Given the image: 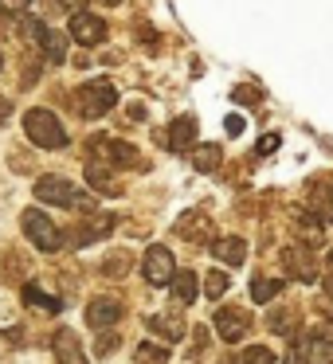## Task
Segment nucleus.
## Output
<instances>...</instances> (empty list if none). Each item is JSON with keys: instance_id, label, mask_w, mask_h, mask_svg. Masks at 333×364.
I'll return each instance as SVG.
<instances>
[{"instance_id": "obj_38", "label": "nucleus", "mask_w": 333, "mask_h": 364, "mask_svg": "<svg viewBox=\"0 0 333 364\" xmlns=\"http://www.w3.org/2000/svg\"><path fill=\"white\" fill-rule=\"evenodd\" d=\"M329 278H333V255H329Z\"/></svg>"}, {"instance_id": "obj_8", "label": "nucleus", "mask_w": 333, "mask_h": 364, "mask_svg": "<svg viewBox=\"0 0 333 364\" xmlns=\"http://www.w3.org/2000/svg\"><path fill=\"white\" fill-rule=\"evenodd\" d=\"M71 36L83 43V48H98V43H106V20L95 16V12H75L71 16Z\"/></svg>"}, {"instance_id": "obj_3", "label": "nucleus", "mask_w": 333, "mask_h": 364, "mask_svg": "<svg viewBox=\"0 0 333 364\" xmlns=\"http://www.w3.org/2000/svg\"><path fill=\"white\" fill-rule=\"evenodd\" d=\"M114 102H118V95H114V82L95 79V82H87V87L79 90V98H75V110H79L83 118H102V114L114 110Z\"/></svg>"}, {"instance_id": "obj_32", "label": "nucleus", "mask_w": 333, "mask_h": 364, "mask_svg": "<svg viewBox=\"0 0 333 364\" xmlns=\"http://www.w3.org/2000/svg\"><path fill=\"white\" fill-rule=\"evenodd\" d=\"M223 126H228V134H231V137H239V134H243V126H247V122H243V118H228Z\"/></svg>"}, {"instance_id": "obj_18", "label": "nucleus", "mask_w": 333, "mask_h": 364, "mask_svg": "<svg viewBox=\"0 0 333 364\" xmlns=\"http://www.w3.org/2000/svg\"><path fill=\"white\" fill-rule=\"evenodd\" d=\"M145 325H149L153 333H161L165 341H181V337H184V321H181V314H153Z\"/></svg>"}, {"instance_id": "obj_7", "label": "nucleus", "mask_w": 333, "mask_h": 364, "mask_svg": "<svg viewBox=\"0 0 333 364\" xmlns=\"http://www.w3.org/2000/svg\"><path fill=\"white\" fill-rule=\"evenodd\" d=\"M294 356H298L302 364H333V337L325 329L322 333H310V337L298 341Z\"/></svg>"}, {"instance_id": "obj_2", "label": "nucleus", "mask_w": 333, "mask_h": 364, "mask_svg": "<svg viewBox=\"0 0 333 364\" xmlns=\"http://www.w3.org/2000/svg\"><path fill=\"white\" fill-rule=\"evenodd\" d=\"M20 220H24V235L36 243V251H48V255L63 251V235H59V228L51 223V215H43L40 208H28Z\"/></svg>"}, {"instance_id": "obj_24", "label": "nucleus", "mask_w": 333, "mask_h": 364, "mask_svg": "<svg viewBox=\"0 0 333 364\" xmlns=\"http://www.w3.org/2000/svg\"><path fill=\"white\" fill-rule=\"evenodd\" d=\"M278 290H282V282H278V278H263V274H259V278L251 282V298L259 301V306H267V301L275 298Z\"/></svg>"}, {"instance_id": "obj_21", "label": "nucleus", "mask_w": 333, "mask_h": 364, "mask_svg": "<svg viewBox=\"0 0 333 364\" xmlns=\"http://www.w3.org/2000/svg\"><path fill=\"white\" fill-rule=\"evenodd\" d=\"M87 181H90V188H98L102 196H118L114 181L106 176V168H102V161H95V157H90V165H87Z\"/></svg>"}, {"instance_id": "obj_16", "label": "nucleus", "mask_w": 333, "mask_h": 364, "mask_svg": "<svg viewBox=\"0 0 333 364\" xmlns=\"http://www.w3.org/2000/svg\"><path fill=\"white\" fill-rule=\"evenodd\" d=\"M200 294V278L192 274V270H176L173 274V301H181V306H192Z\"/></svg>"}, {"instance_id": "obj_35", "label": "nucleus", "mask_w": 333, "mask_h": 364, "mask_svg": "<svg viewBox=\"0 0 333 364\" xmlns=\"http://www.w3.org/2000/svg\"><path fill=\"white\" fill-rule=\"evenodd\" d=\"M4 9L9 12H28V0H4Z\"/></svg>"}, {"instance_id": "obj_25", "label": "nucleus", "mask_w": 333, "mask_h": 364, "mask_svg": "<svg viewBox=\"0 0 333 364\" xmlns=\"http://www.w3.org/2000/svg\"><path fill=\"white\" fill-rule=\"evenodd\" d=\"M294 231H298V235L306 239L310 247H317V243H322V223H317L314 215H298V220H294Z\"/></svg>"}, {"instance_id": "obj_37", "label": "nucleus", "mask_w": 333, "mask_h": 364, "mask_svg": "<svg viewBox=\"0 0 333 364\" xmlns=\"http://www.w3.org/2000/svg\"><path fill=\"white\" fill-rule=\"evenodd\" d=\"M282 364H298V356H286V360Z\"/></svg>"}, {"instance_id": "obj_31", "label": "nucleus", "mask_w": 333, "mask_h": 364, "mask_svg": "<svg viewBox=\"0 0 333 364\" xmlns=\"http://www.w3.org/2000/svg\"><path fill=\"white\" fill-rule=\"evenodd\" d=\"M278 149V134H263L259 137V157H267V153Z\"/></svg>"}, {"instance_id": "obj_9", "label": "nucleus", "mask_w": 333, "mask_h": 364, "mask_svg": "<svg viewBox=\"0 0 333 364\" xmlns=\"http://www.w3.org/2000/svg\"><path fill=\"white\" fill-rule=\"evenodd\" d=\"M247 325H251V317L236 306H223L220 314H216V333H220L223 341H239L247 333Z\"/></svg>"}, {"instance_id": "obj_13", "label": "nucleus", "mask_w": 333, "mask_h": 364, "mask_svg": "<svg viewBox=\"0 0 333 364\" xmlns=\"http://www.w3.org/2000/svg\"><path fill=\"white\" fill-rule=\"evenodd\" d=\"M282 262H286V270H290L294 278H302V282H314V274H317V267H314V259H310V251L306 247H286L282 251Z\"/></svg>"}, {"instance_id": "obj_34", "label": "nucleus", "mask_w": 333, "mask_h": 364, "mask_svg": "<svg viewBox=\"0 0 333 364\" xmlns=\"http://www.w3.org/2000/svg\"><path fill=\"white\" fill-rule=\"evenodd\" d=\"M9 114H12V102L4 95H0V126H4V122H9Z\"/></svg>"}, {"instance_id": "obj_28", "label": "nucleus", "mask_w": 333, "mask_h": 364, "mask_svg": "<svg viewBox=\"0 0 333 364\" xmlns=\"http://www.w3.org/2000/svg\"><path fill=\"white\" fill-rule=\"evenodd\" d=\"M204 290H208V298H223V294H228V274H223V270H212V274L204 278Z\"/></svg>"}, {"instance_id": "obj_39", "label": "nucleus", "mask_w": 333, "mask_h": 364, "mask_svg": "<svg viewBox=\"0 0 333 364\" xmlns=\"http://www.w3.org/2000/svg\"><path fill=\"white\" fill-rule=\"evenodd\" d=\"M0 71H4V55H0Z\"/></svg>"}, {"instance_id": "obj_6", "label": "nucleus", "mask_w": 333, "mask_h": 364, "mask_svg": "<svg viewBox=\"0 0 333 364\" xmlns=\"http://www.w3.org/2000/svg\"><path fill=\"white\" fill-rule=\"evenodd\" d=\"M142 274H145V282L149 286H169L173 282V274H176V262H173V251H169V247H149V251H145V262H142Z\"/></svg>"}, {"instance_id": "obj_19", "label": "nucleus", "mask_w": 333, "mask_h": 364, "mask_svg": "<svg viewBox=\"0 0 333 364\" xmlns=\"http://www.w3.org/2000/svg\"><path fill=\"white\" fill-rule=\"evenodd\" d=\"M176 235H184V239H208V235H212V220H204L200 212H189L181 223H176Z\"/></svg>"}, {"instance_id": "obj_5", "label": "nucleus", "mask_w": 333, "mask_h": 364, "mask_svg": "<svg viewBox=\"0 0 333 364\" xmlns=\"http://www.w3.org/2000/svg\"><path fill=\"white\" fill-rule=\"evenodd\" d=\"M90 157L102 161L110 168H134L137 165V149L130 141H114V137H90Z\"/></svg>"}, {"instance_id": "obj_4", "label": "nucleus", "mask_w": 333, "mask_h": 364, "mask_svg": "<svg viewBox=\"0 0 333 364\" xmlns=\"http://www.w3.org/2000/svg\"><path fill=\"white\" fill-rule=\"evenodd\" d=\"M36 196H40L43 204H51V208H79V204H87L83 192L75 188L67 176H40V181H36Z\"/></svg>"}, {"instance_id": "obj_20", "label": "nucleus", "mask_w": 333, "mask_h": 364, "mask_svg": "<svg viewBox=\"0 0 333 364\" xmlns=\"http://www.w3.org/2000/svg\"><path fill=\"white\" fill-rule=\"evenodd\" d=\"M298 325H302L298 309H278V314H270V333H278V337H294Z\"/></svg>"}, {"instance_id": "obj_11", "label": "nucleus", "mask_w": 333, "mask_h": 364, "mask_svg": "<svg viewBox=\"0 0 333 364\" xmlns=\"http://www.w3.org/2000/svg\"><path fill=\"white\" fill-rule=\"evenodd\" d=\"M56 360L59 364H90V356L83 353V345H79V337H75L71 329H59L56 333Z\"/></svg>"}, {"instance_id": "obj_26", "label": "nucleus", "mask_w": 333, "mask_h": 364, "mask_svg": "<svg viewBox=\"0 0 333 364\" xmlns=\"http://www.w3.org/2000/svg\"><path fill=\"white\" fill-rule=\"evenodd\" d=\"M243 364H278V356H275L270 345H247L243 348Z\"/></svg>"}, {"instance_id": "obj_10", "label": "nucleus", "mask_w": 333, "mask_h": 364, "mask_svg": "<svg viewBox=\"0 0 333 364\" xmlns=\"http://www.w3.org/2000/svg\"><path fill=\"white\" fill-rule=\"evenodd\" d=\"M118 317H122L118 298H95L87 306V321L95 325V329H110V325H118Z\"/></svg>"}, {"instance_id": "obj_23", "label": "nucleus", "mask_w": 333, "mask_h": 364, "mask_svg": "<svg viewBox=\"0 0 333 364\" xmlns=\"http://www.w3.org/2000/svg\"><path fill=\"white\" fill-rule=\"evenodd\" d=\"M24 301H32V306H43L48 314H59V309H63V301H59L56 294H43L36 282H28V286H24Z\"/></svg>"}, {"instance_id": "obj_29", "label": "nucleus", "mask_w": 333, "mask_h": 364, "mask_svg": "<svg viewBox=\"0 0 333 364\" xmlns=\"http://www.w3.org/2000/svg\"><path fill=\"white\" fill-rule=\"evenodd\" d=\"M126 267H130L126 255H114V259L102 262V274H114V278H118V274H126Z\"/></svg>"}, {"instance_id": "obj_1", "label": "nucleus", "mask_w": 333, "mask_h": 364, "mask_svg": "<svg viewBox=\"0 0 333 364\" xmlns=\"http://www.w3.org/2000/svg\"><path fill=\"white\" fill-rule=\"evenodd\" d=\"M24 134H28V141L40 145V149H63L67 145V129L51 110H28L24 114Z\"/></svg>"}, {"instance_id": "obj_22", "label": "nucleus", "mask_w": 333, "mask_h": 364, "mask_svg": "<svg viewBox=\"0 0 333 364\" xmlns=\"http://www.w3.org/2000/svg\"><path fill=\"white\" fill-rule=\"evenodd\" d=\"M134 364H169V348L153 345V341H142L137 353H134Z\"/></svg>"}, {"instance_id": "obj_33", "label": "nucleus", "mask_w": 333, "mask_h": 364, "mask_svg": "<svg viewBox=\"0 0 333 364\" xmlns=\"http://www.w3.org/2000/svg\"><path fill=\"white\" fill-rule=\"evenodd\" d=\"M110 348H118V337H102V341H98V348H95V353H98V356H106Z\"/></svg>"}, {"instance_id": "obj_36", "label": "nucleus", "mask_w": 333, "mask_h": 364, "mask_svg": "<svg viewBox=\"0 0 333 364\" xmlns=\"http://www.w3.org/2000/svg\"><path fill=\"white\" fill-rule=\"evenodd\" d=\"M98 4H106V9H118L122 0H98Z\"/></svg>"}, {"instance_id": "obj_30", "label": "nucleus", "mask_w": 333, "mask_h": 364, "mask_svg": "<svg viewBox=\"0 0 333 364\" xmlns=\"http://www.w3.org/2000/svg\"><path fill=\"white\" fill-rule=\"evenodd\" d=\"M231 98H236V102H243V106H255V102H259V90H251V87H239Z\"/></svg>"}, {"instance_id": "obj_15", "label": "nucleus", "mask_w": 333, "mask_h": 364, "mask_svg": "<svg viewBox=\"0 0 333 364\" xmlns=\"http://www.w3.org/2000/svg\"><path fill=\"white\" fill-rule=\"evenodd\" d=\"M110 231H114V215H90L87 223L75 228V243H95V239L110 235Z\"/></svg>"}, {"instance_id": "obj_14", "label": "nucleus", "mask_w": 333, "mask_h": 364, "mask_svg": "<svg viewBox=\"0 0 333 364\" xmlns=\"http://www.w3.org/2000/svg\"><path fill=\"white\" fill-rule=\"evenodd\" d=\"M212 255L220 262H228V267H239V262L247 259V243L239 235H223V239H216V243H212Z\"/></svg>"}, {"instance_id": "obj_12", "label": "nucleus", "mask_w": 333, "mask_h": 364, "mask_svg": "<svg viewBox=\"0 0 333 364\" xmlns=\"http://www.w3.org/2000/svg\"><path fill=\"white\" fill-rule=\"evenodd\" d=\"M192 145H196V118H192V114H184V118H176L173 129H169V149L189 153Z\"/></svg>"}, {"instance_id": "obj_27", "label": "nucleus", "mask_w": 333, "mask_h": 364, "mask_svg": "<svg viewBox=\"0 0 333 364\" xmlns=\"http://www.w3.org/2000/svg\"><path fill=\"white\" fill-rule=\"evenodd\" d=\"M192 165L200 168V173H212L216 165H220V145H208V149H196V161Z\"/></svg>"}, {"instance_id": "obj_17", "label": "nucleus", "mask_w": 333, "mask_h": 364, "mask_svg": "<svg viewBox=\"0 0 333 364\" xmlns=\"http://www.w3.org/2000/svg\"><path fill=\"white\" fill-rule=\"evenodd\" d=\"M40 48H43V55L51 59V63H63L67 59V36L63 32H56V28H40Z\"/></svg>"}]
</instances>
